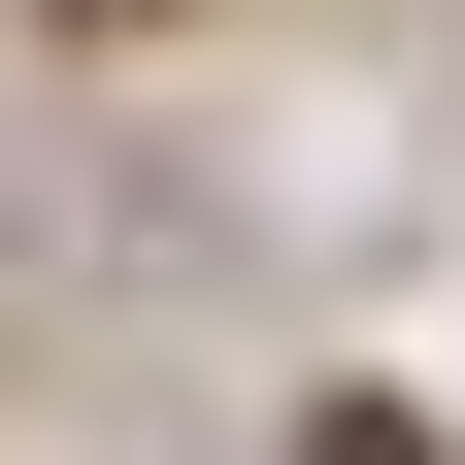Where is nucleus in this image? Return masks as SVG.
<instances>
[{
    "mask_svg": "<svg viewBox=\"0 0 465 465\" xmlns=\"http://www.w3.org/2000/svg\"><path fill=\"white\" fill-rule=\"evenodd\" d=\"M300 465H432V432H399V399H332V432H300Z\"/></svg>",
    "mask_w": 465,
    "mask_h": 465,
    "instance_id": "f257e3e1",
    "label": "nucleus"
},
{
    "mask_svg": "<svg viewBox=\"0 0 465 465\" xmlns=\"http://www.w3.org/2000/svg\"><path fill=\"white\" fill-rule=\"evenodd\" d=\"M34 34H200V0H34Z\"/></svg>",
    "mask_w": 465,
    "mask_h": 465,
    "instance_id": "f03ea898",
    "label": "nucleus"
}]
</instances>
